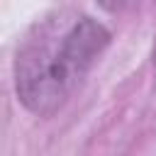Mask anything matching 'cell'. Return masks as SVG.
Here are the masks:
<instances>
[{
    "mask_svg": "<svg viewBox=\"0 0 156 156\" xmlns=\"http://www.w3.org/2000/svg\"><path fill=\"white\" fill-rule=\"evenodd\" d=\"M107 44L110 32L93 17L46 20L17 51L15 85L22 105L39 117L61 110Z\"/></svg>",
    "mask_w": 156,
    "mask_h": 156,
    "instance_id": "obj_1",
    "label": "cell"
},
{
    "mask_svg": "<svg viewBox=\"0 0 156 156\" xmlns=\"http://www.w3.org/2000/svg\"><path fill=\"white\" fill-rule=\"evenodd\" d=\"M134 0H100V5L110 12H117V10H124L127 5H132Z\"/></svg>",
    "mask_w": 156,
    "mask_h": 156,
    "instance_id": "obj_2",
    "label": "cell"
}]
</instances>
